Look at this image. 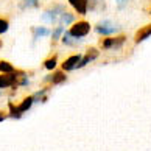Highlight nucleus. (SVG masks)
<instances>
[{"label": "nucleus", "instance_id": "obj_1", "mask_svg": "<svg viewBox=\"0 0 151 151\" xmlns=\"http://www.w3.org/2000/svg\"><path fill=\"white\" fill-rule=\"evenodd\" d=\"M33 97H27L22 100V103L19 106H14L13 103H9V117H13V119H19V117H22V114L27 112L30 108H31V104H33Z\"/></svg>", "mask_w": 151, "mask_h": 151}, {"label": "nucleus", "instance_id": "obj_2", "mask_svg": "<svg viewBox=\"0 0 151 151\" xmlns=\"http://www.w3.org/2000/svg\"><path fill=\"white\" fill-rule=\"evenodd\" d=\"M89 31H91V24L86 20H76L69 30L70 35L76 39H83L86 35H89Z\"/></svg>", "mask_w": 151, "mask_h": 151}, {"label": "nucleus", "instance_id": "obj_3", "mask_svg": "<svg viewBox=\"0 0 151 151\" xmlns=\"http://www.w3.org/2000/svg\"><path fill=\"white\" fill-rule=\"evenodd\" d=\"M63 11H65V8L63 6V5H53L52 8H48L44 11V14H42V19L47 22V24H56L58 19H59V16Z\"/></svg>", "mask_w": 151, "mask_h": 151}, {"label": "nucleus", "instance_id": "obj_4", "mask_svg": "<svg viewBox=\"0 0 151 151\" xmlns=\"http://www.w3.org/2000/svg\"><path fill=\"white\" fill-rule=\"evenodd\" d=\"M16 73H17V70L11 72V73H2L0 75V89H6V87L17 84V78L24 75V72H19V75H16Z\"/></svg>", "mask_w": 151, "mask_h": 151}, {"label": "nucleus", "instance_id": "obj_5", "mask_svg": "<svg viewBox=\"0 0 151 151\" xmlns=\"http://www.w3.org/2000/svg\"><path fill=\"white\" fill-rule=\"evenodd\" d=\"M126 37L125 36H115V37H106L101 42L103 48H120L125 44Z\"/></svg>", "mask_w": 151, "mask_h": 151}, {"label": "nucleus", "instance_id": "obj_6", "mask_svg": "<svg viewBox=\"0 0 151 151\" xmlns=\"http://www.w3.org/2000/svg\"><path fill=\"white\" fill-rule=\"evenodd\" d=\"M95 30H97L98 35L108 36V35H114V33L117 31V27H114V24H111V22H108V20H103L97 25Z\"/></svg>", "mask_w": 151, "mask_h": 151}, {"label": "nucleus", "instance_id": "obj_7", "mask_svg": "<svg viewBox=\"0 0 151 151\" xmlns=\"http://www.w3.org/2000/svg\"><path fill=\"white\" fill-rule=\"evenodd\" d=\"M69 5L73 8L76 14H80V16L87 14V8H89L87 0H69Z\"/></svg>", "mask_w": 151, "mask_h": 151}, {"label": "nucleus", "instance_id": "obj_8", "mask_svg": "<svg viewBox=\"0 0 151 151\" xmlns=\"http://www.w3.org/2000/svg\"><path fill=\"white\" fill-rule=\"evenodd\" d=\"M81 61V56L80 55H72L70 58H67L64 63H63V70L69 72V70H73L78 67V63Z\"/></svg>", "mask_w": 151, "mask_h": 151}, {"label": "nucleus", "instance_id": "obj_9", "mask_svg": "<svg viewBox=\"0 0 151 151\" xmlns=\"http://www.w3.org/2000/svg\"><path fill=\"white\" fill-rule=\"evenodd\" d=\"M97 56H98V50H97V48H93V47H92V48H89L87 52H86V56H84V58H81V61L78 63V67H76V69H80V67H84L86 64L92 63V61L97 58Z\"/></svg>", "mask_w": 151, "mask_h": 151}, {"label": "nucleus", "instance_id": "obj_10", "mask_svg": "<svg viewBox=\"0 0 151 151\" xmlns=\"http://www.w3.org/2000/svg\"><path fill=\"white\" fill-rule=\"evenodd\" d=\"M151 36V24L150 25H145L143 28H140L137 33H136V37H134V41H136V44L139 42H143L145 39H148Z\"/></svg>", "mask_w": 151, "mask_h": 151}, {"label": "nucleus", "instance_id": "obj_11", "mask_svg": "<svg viewBox=\"0 0 151 151\" xmlns=\"http://www.w3.org/2000/svg\"><path fill=\"white\" fill-rule=\"evenodd\" d=\"M73 20H75V14H73V13L63 11V13H61V16H59V19H58V24L64 27V25H70Z\"/></svg>", "mask_w": 151, "mask_h": 151}, {"label": "nucleus", "instance_id": "obj_12", "mask_svg": "<svg viewBox=\"0 0 151 151\" xmlns=\"http://www.w3.org/2000/svg\"><path fill=\"white\" fill-rule=\"evenodd\" d=\"M33 37L37 39V37H45V36H50L52 35V30L45 28V27H36V28H33Z\"/></svg>", "mask_w": 151, "mask_h": 151}, {"label": "nucleus", "instance_id": "obj_13", "mask_svg": "<svg viewBox=\"0 0 151 151\" xmlns=\"http://www.w3.org/2000/svg\"><path fill=\"white\" fill-rule=\"evenodd\" d=\"M65 73L64 70L63 72H55V73L52 75V78H50V81H52V84H59V83H64L65 81Z\"/></svg>", "mask_w": 151, "mask_h": 151}, {"label": "nucleus", "instance_id": "obj_14", "mask_svg": "<svg viewBox=\"0 0 151 151\" xmlns=\"http://www.w3.org/2000/svg\"><path fill=\"white\" fill-rule=\"evenodd\" d=\"M39 0H20V8L22 9H30V8H37Z\"/></svg>", "mask_w": 151, "mask_h": 151}, {"label": "nucleus", "instance_id": "obj_15", "mask_svg": "<svg viewBox=\"0 0 151 151\" xmlns=\"http://www.w3.org/2000/svg\"><path fill=\"white\" fill-rule=\"evenodd\" d=\"M14 70L16 69L8 63V61H0V72H2V73H11V72H14Z\"/></svg>", "mask_w": 151, "mask_h": 151}, {"label": "nucleus", "instance_id": "obj_16", "mask_svg": "<svg viewBox=\"0 0 151 151\" xmlns=\"http://www.w3.org/2000/svg\"><path fill=\"white\" fill-rule=\"evenodd\" d=\"M56 63H58V58L53 55L52 58H47V59H45V63H44V67H45L47 70H52V69H55V67H56Z\"/></svg>", "mask_w": 151, "mask_h": 151}, {"label": "nucleus", "instance_id": "obj_17", "mask_svg": "<svg viewBox=\"0 0 151 151\" xmlns=\"http://www.w3.org/2000/svg\"><path fill=\"white\" fill-rule=\"evenodd\" d=\"M47 91H48V87H45V89H42V91L36 92L35 97H33V100H35V101H45V100H47V97H45Z\"/></svg>", "mask_w": 151, "mask_h": 151}, {"label": "nucleus", "instance_id": "obj_18", "mask_svg": "<svg viewBox=\"0 0 151 151\" xmlns=\"http://www.w3.org/2000/svg\"><path fill=\"white\" fill-rule=\"evenodd\" d=\"M8 28H9V20L6 17H0V35L6 33Z\"/></svg>", "mask_w": 151, "mask_h": 151}, {"label": "nucleus", "instance_id": "obj_19", "mask_svg": "<svg viewBox=\"0 0 151 151\" xmlns=\"http://www.w3.org/2000/svg\"><path fill=\"white\" fill-rule=\"evenodd\" d=\"M64 27L63 25H58V28L55 30V31H52V36H53V41H58V39H61L63 37V35H64Z\"/></svg>", "mask_w": 151, "mask_h": 151}, {"label": "nucleus", "instance_id": "obj_20", "mask_svg": "<svg viewBox=\"0 0 151 151\" xmlns=\"http://www.w3.org/2000/svg\"><path fill=\"white\" fill-rule=\"evenodd\" d=\"M5 119H6V114H5L3 111H0V122H3Z\"/></svg>", "mask_w": 151, "mask_h": 151}, {"label": "nucleus", "instance_id": "obj_21", "mask_svg": "<svg viewBox=\"0 0 151 151\" xmlns=\"http://www.w3.org/2000/svg\"><path fill=\"white\" fill-rule=\"evenodd\" d=\"M128 2H129V0H117V3H119V5H123V3H128Z\"/></svg>", "mask_w": 151, "mask_h": 151}, {"label": "nucleus", "instance_id": "obj_22", "mask_svg": "<svg viewBox=\"0 0 151 151\" xmlns=\"http://www.w3.org/2000/svg\"><path fill=\"white\" fill-rule=\"evenodd\" d=\"M2 47H3V42H2V41H0V48H2Z\"/></svg>", "mask_w": 151, "mask_h": 151}, {"label": "nucleus", "instance_id": "obj_23", "mask_svg": "<svg viewBox=\"0 0 151 151\" xmlns=\"http://www.w3.org/2000/svg\"><path fill=\"white\" fill-rule=\"evenodd\" d=\"M150 13H151V11H150Z\"/></svg>", "mask_w": 151, "mask_h": 151}]
</instances>
